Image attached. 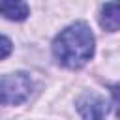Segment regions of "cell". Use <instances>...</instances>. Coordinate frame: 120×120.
Listing matches in <instances>:
<instances>
[{
    "label": "cell",
    "mask_w": 120,
    "mask_h": 120,
    "mask_svg": "<svg viewBox=\"0 0 120 120\" xmlns=\"http://www.w3.org/2000/svg\"><path fill=\"white\" fill-rule=\"evenodd\" d=\"M77 111L82 118H103L109 112V101L96 94H82L77 99Z\"/></svg>",
    "instance_id": "cell-3"
},
{
    "label": "cell",
    "mask_w": 120,
    "mask_h": 120,
    "mask_svg": "<svg viewBox=\"0 0 120 120\" xmlns=\"http://www.w3.org/2000/svg\"><path fill=\"white\" fill-rule=\"evenodd\" d=\"M34 82L28 73L15 71L0 77V107H13L24 103L32 94Z\"/></svg>",
    "instance_id": "cell-2"
},
{
    "label": "cell",
    "mask_w": 120,
    "mask_h": 120,
    "mask_svg": "<svg viewBox=\"0 0 120 120\" xmlns=\"http://www.w3.org/2000/svg\"><path fill=\"white\" fill-rule=\"evenodd\" d=\"M111 94H112V105H114V112L120 118V82L111 86Z\"/></svg>",
    "instance_id": "cell-7"
},
{
    "label": "cell",
    "mask_w": 120,
    "mask_h": 120,
    "mask_svg": "<svg viewBox=\"0 0 120 120\" xmlns=\"http://www.w3.org/2000/svg\"><path fill=\"white\" fill-rule=\"evenodd\" d=\"M0 15L8 21L21 22L30 15V8L24 0H0Z\"/></svg>",
    "instance_id": "cell-5"
},
{
    "label": "cell",
    "mask_w": 120,
    "mask_h": 120,
    "mask_svg": "<svg viewBox=\"0 0 120 120\" xmlns=\"http://www.w3.org/2000/svg\"><path fill=\"white\" fill-rule=\"evenodd\" d=\"M51 49L60 66L68 69H79L94 56L96 38L86 22H73L60 30V34L52 39Z\"/></svg>",
    "instance_id": "cell-1"
},
{
    "label": "cell",
    "mask_w": 120,
    "mask_h": 120,
    "mask_svg": "<svg viewBox=\"0 0 120 120\" xmlns=\"http://www.w3.org/2000/svg\"><path fill=\"white\" fill-rule=\"evenodd\" d=\"M99 26L107 32L120 30V0L105 2L99 11Z\"/></svg>",
    "instance_id": "cell-4"
},
{
    "label": "cell",
    "mask_w": 120,
    "mask_h": 120,
    "mask_svg": "<svg viewBox=\"0 0 120 120\" xmlns=\"http://www.w3.org/2000/svg\"><path fill=\"white\" fill-rule=\"evenodd\" d=\"M11 51H13V43H11V39L6 38V36H0V60L6 58V56H9Z\"/></svg>",
    "instance_id": "cell-6"
}]
</instances>
